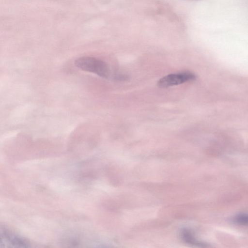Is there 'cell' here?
I'll use <instances>...</instances> for the list:
<instances>
[{
  "instance_id": "6da1fadb",
  "label": "cell",
  "mask_w": 248,
  "mask_h": 248,
  "mask_svg": "<svg viewBox=\"0 0 248 248\" xmlns=\"http://www.w3.org/2000/svg\"><path fill=\"white\" fill-rule=\"evenodd\" d=\"M75 65L78 68L87 72L93 73L98 76L108 78L109 71L104 61L92 57H82L75 61Z\"/></svg>"
},
{
  "instance_id": "7a4b0ae2",
  "label": "cell",
  "mask_w": 248,
  "mask_h": 248,
  "mask_svg": "<svg viewBox=\"0 0 248 248\" xmlns=\"http://www.w3.org/2000/svg\"><path fill=\"white\" fill-rule=\"evenodd\" d=\"M195 79L196 76L193 73L184 72L166 76L158 80L157 85L159 87L166 88L181 84Z\"/></svg>"
},
{
  "instance_id": "3957f363",
  "label": "cell",
  "mask_w": 248,
  "mask_h": 248,
  "mask_svg": "<svg viewBox=\"0 0 248 248\" xmlns=\"http://www.w3.org/2000/svg\"><path fill=\"white\" fill-rule=\"evenodd\" d=\"M180 237L186 243L199 247H209L210 246L203 242L197 240L193 232L188 229H183L180 232Z\"/></svg>"
},
{
  "instance_id": "277c9868",
  "label": "cell",
  "mask_w": 248,
  "mask_h": 248,
  "mask_svg": "<svg viewBox=\"0 0 248 248\" xmlns=\"http://www.w3.org/2000/svg\"><path fill=\"white\" fill-rule=\"evenodd\" d=\"M106 175L110 182L115 186L119 185L121 182V177L118 170L114 166H110L106 169Z\"/></svg>"
},
{
  "instance_id": "5b68a950",
  "label": "cell",
  "mask_w": 248,
  "mask_h": 248,
  "mask_svg": "<svg viewBox=\"0 0 248 248\" xmlns=\"http://www.w3.org/2000/svg\"><path fill=\"white\" fill-rule=\"evenodd\" d=\"M233 221L238 225L247 226L248 223V215L245 213H239L233 217Z\"/></svg>"
},
{
  "instance_id": "8992f818",
  "label": "cell",
  "mask_w": 248,
  "mask_h": 248,
  "mask_svg": "<svg viewBox=\"0 0 248 248\" xmlns=\"http://www.w3.org/2000/svg\"><path fill=\"white\" fill-rule=\"evenodd\" d=\"M113 78L118 81H126L129 79L130 77L128 75L117 74L114 75Z\"/></svg>"
},
{
  "instance_id": "52a82bcc",
  "label": "cell",
  "mask_w": 248,
  "mask_h": 248,
  "mask_svg": "<svg viewBox=\"0 0 248 248\" xmlns=\"http://www.w3.org/2000/svg\"><path fill=\"white\" fill-rule=\"evenodd\" d=\"M5 244L3 241V239L0 237V248L5 247Z\"/></svg>"
}]
</instances>
